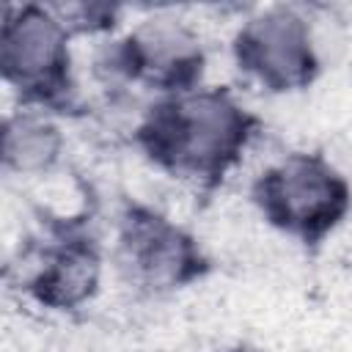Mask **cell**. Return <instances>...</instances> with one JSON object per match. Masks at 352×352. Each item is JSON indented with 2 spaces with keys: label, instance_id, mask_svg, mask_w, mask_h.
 <instances>
[{
  "label": "cell",
  "instance_id": "obj_5",
  "mask_svg": "<svg viewBox=\"0 0 352 352\" xmlns=\"http://www.w3.org/2000/svg\"><path fill=\"white\" fill-rule=\"evenodd\" d=\"M206 52L198 28L176 11H151L110 41L113 74L154 88L160 96L201 85Z\"/></svg>",
  "mask_w": 352,
  "mask_h": 352
},
{
  "label": "cell",
  "instance_id": "obj_4",
  "mask_svg": "<svg viewBox=\"0 0 352 352\" xmlns=\"http://www.w3.org/2000/svg\"><path fill=\"white\" fill-rule=\"evenodd\" d=\"M231 50L239 72L270 94L305 88L322 63L314 22L297 6H264L248 14Z\"/></svg>",
  "mask_w": 352,
  "mask_h": 352
},
{
  "label": "cell",
  "instance_id": "obj_6",
  "mask_svg": "<svg viewBox=\"0 0 352 352\" xmlns=\"http://www.w3.org/2000/svg\"><path fill=\"white\" fill-rule=\"evenodd\" d=\"M116 256L126 278L148 292L179 289L204 267L198 242L182 226L146 209L121 223Z\"/></svg>",
  "mask_w": 352,
  "mask_h": 352
},
{
  "label": "cell",
  "instance_id": "obj_7",
  "mask_svg": "<svg viewBox=\"0 0 352 352\" xmlns=\"http://www.w3.org/2000/svg\"><path fill=\"white\" fill-rule=\"evenodd\" d=\"M102 280V256L85 239H63L44 250L41 264L28 280L30 294L55 311L85 305Z\"/></svg>",
  "mask_w": 352,
  "mask_h": 352
},
{
  "label": "cell",
  "instance_id": "obj_3",
  "mask_svg": "<svg viewBox=\"0 0 352 352\" xmlns=\"http://www.w3.org/2000/svg\"><path fill=\"white\" fill-rule=\"evenodd\" d=\"M72 38L55 6H6L0 22V69L22 104L50 107L72 88Z\"/></svg>",
  "mask_w": 352,
  "mask_h": 352
},
{
  "label": "cell",
  "instance_id": "obj_8",
  "mask_svg": "<svg viewBox=\"0 0 352 352\" xmlns=\"http://www.w3.org/2000/svg\"><path fill=\"white\" fill-rule=\"evenodd\" d=\"M66 148L63 129L50 107L19 104L3 121V165L16 176H47L55 170Z\"/></svg>",
  "mask_w": 352,
  "mask_h": 352
},
{
  "label": "cell",
  "instance_id": "obj_2",
  "mask_svg": "<svg viewBox=\"0 0 352 352\" xmlns=\"http://www.w3.org/2000/svg\"><path fill=\"white\" fill-rule=\"evenodd\" d=\"M253 198L275 228L294 239L314 242L344 220L352 190L327 157L292 151L258 176Z\"/></svg>",
  "mask_w": 352,
  "mask_h": 352
},
{
  "label": "cell",
  "instance_id": "obj_1",
  "mask_svg": "<svg viewBox=\"0 0 352 352\" xmlns=\"http://www.w3.org/2000/svg\"><path fill=\"white\" fill-rule=\"evenodd\" d=\"M256 118L220 85H195L160 96L138 126L146 154L165 170L187 179H223L248 151Z\"/></svg>",
  "mask_w": 352,
  "mask_h": 352
}]
</instances>
